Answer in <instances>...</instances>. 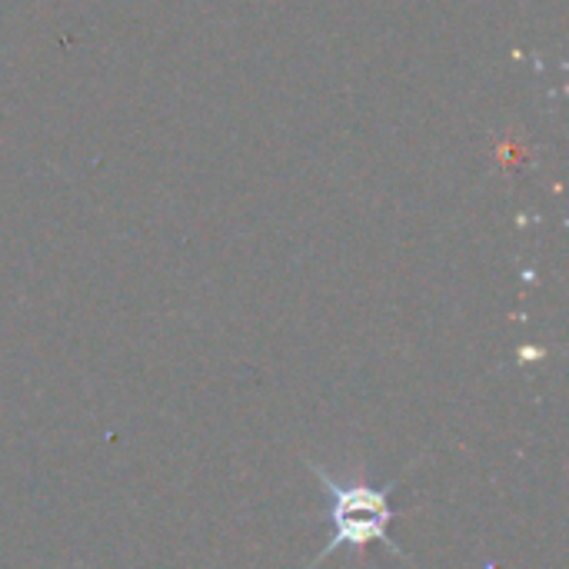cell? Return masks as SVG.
I'll use <instances>...</instances> for the list:
<instances>
[{
	"label": "cell",
	"instance_id": "1",
	"mask_svg": "<svg viewBox=\"0 0 569 569\" xmlns=\"http://www.w3.org/2000/svg\"><path fill=\"white\" fill-rule=\"evenodd\" d=\"M313 470L323 480L327 497L333 503L330 517H333V530H337L333 540L327 543V550L320 553V560L343 550V543H350L353 550H367L370 543H383V547H390L397 553L393 540L387 537V527L393 520V510H390L387 497L380 490H373V487H340L320 467H313Z\"/></svg>",
	"mask_w": 569,
	"mask_h": 569
}]
</instances>
